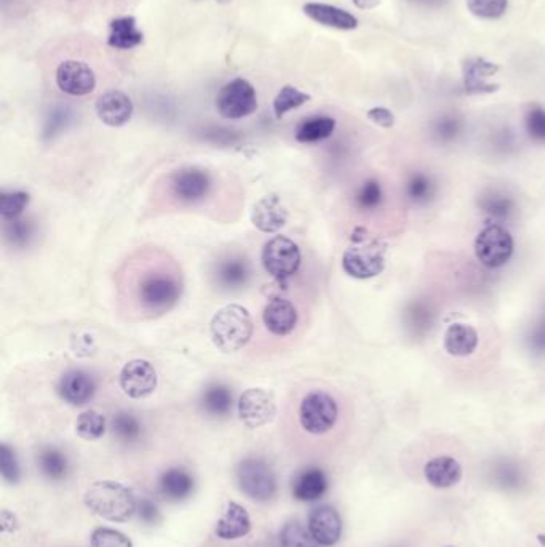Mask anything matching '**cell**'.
Listing matches in <instances>:
<instances>
[{
	"instance_id": "51",
	"label": "cell",
	"mask_w": 545,
	"mask_h": 547,
	"mask_svg": "<svg viewBox=\"0 0 545 547\" xmlns=\"http://www.w3.org/2000/svg\"><path fill=\"white\" fill-rule=\"evenodd\" d=\"M446 547H454V546H446Z\"/></svg>"
},
{
	"instance_id": "1",
	"label": "cell",
	"mask_w": 545,
	"mask_h": 547,
	"mask_svg": "<svg viewBox=\"0 0 545 547\" xmlns=\"http://www.w3.org/2000/svg\"><path fill=\"white\" fill-rule=\"evenodd\" d=\"M83 503L91 514L114 523L128 522L138 508L134 491L114 480L95 482L85 491Z\"/></svg>"
},
{
	"instance_id": "26",
	"label": "cell",
	"mask_w": 545,
	"mask_h": 547,
	"mask_svg": "<svg viewBox=\"0 0 545 547\" xmlns=\"http://www.w3.org/2000/svg\"><path fill=\"white\" fill-rule=\"evenodd\" d=\"M478 346V333L474 327L465 324H453L444 333V349L454 357L474 354Z\"/></svg>"
},
{
	"instance_id": "30",
	"label": "cell",
	"mask_w": 545,
	"mask_h": 547,
	"mask_svg": "<svg viewBox=\"0 0 545 547\" xmlns=\"http://www.w3.org/2000/svg\"><path fill=\"white\" fill-rule=\"evenodd\" d=\"M335 128H337V121L331 117L326 115L312 117L299 125L296 130V140L299 143H317V141L326 140L333 134Z\"/></svg>"
},
{
	"instance_id": "31",
	"label": "cell",
	"mask_w": 545,
	"mask_h": 547,
	"mask_svg": "<svg viewBox=\"0 0 545 547\" xmlns=\"http://www.w3.org/2000/svg\"><path fill=\"white\" fill-rule=\"evenodd\" d=\"M106 418L102 414L98 413L95 410H87L83 413L79 414L77 418L76 433L80 439L98 440L102 439V435L106 434Z\"/></svg>"
},
{
	"instance_id": "29",
	"label": "cell",
	"mask_w": 545,
	"mask_h": 547,
	"mask_svg": "<svg viewBox=\"0 0 545 547\" xmlns=\"http://www.w3.org/2000/svg\"><path fill=\"white\" fill-rule=\"evenodd\" d=\"M200 405L205 413L215 416V418H221V416L230 413V410H232V392L224 384H213L205 389Z\"/></svg>"
},
{
	"instance_id": "47",
	"label": "cell",
	"mask_w": 545,
	"mask_h": 547,
	"mask_svg": "<svg viewBox=\"0 0 545 547\" xmlns=\"http://www.w3.org/2000/svg\"><path fill=\"white\" fill-rule=\"evenodd\" d=\"M438 130H440V134H448L450 136H453V134H456L457 122L454 119H443V121L440 122Z\"/></svg>"
},
{
	"instance_id": "32",
	"label": "cell",
	"mask_w": 545,
	"mask_h": 547,
	"mask_svg": "<svg viewBox=\"0 0 545 547\" xmlns=\"http://www.w3.org/2000/svg\"><path fill=\"white\" fill-rule=\"evenodd\" d=\"M111 431L123 444H134L141 437V423L134 414L119 412L111 421Z\"/></svg>"
},
{
	"instance_id": "21",
	"label": "cell",
	"mask_w": 545,
	"mask_h": 547,
	"mask_svg": "<svg viewBox=\"0 0 545 547\" xmlns=\"http://www.w3.org/2000/svg\"><path fill=\"white\" fill-rule=\"evenodd\" d=\"M211 188L208 173L198 168H187L173 179V192L186 202H196L205 198Z\"/></svg>"
},
{
	"instance_id": "41",
	"label": "cell",
	"mask_w": 545,
	"mask_h": 547,
	"mask_svg": "<svg viewBox=\"0 0 545 547\" xmlns=\"http://www.w3.org/2000/svg\"><path fill=\"white\" fill-rule=\"evenodd\" d=\"M380 200H382V191L379 183L374 179L367 181L357 194V204L363 210H373L376 207H379Z\"/></svg>"
},
{
	"instance_id": "27",
	"label": "cell",
	"mask_w": 545,
	"mask_h": 547,
	"mask_svg": "<svg viewBox=\"0 0 545 547\" xmlns=\"http://www.w3.org/2000/svg\"><path fill=\"white\" fill-rule=\"evenodd\" d=\"M250 266L241 258H228L218 263L215 271L216 284L224 290H237L248 284L250 280Z\"/></svg>"
},
{
	"instance_id": "2",
	"label": "cell",
	"mask_w": 545,
	"mask_h": 547,
	"mask_svg": "<svg viewBox=\"0 0 545 547\" xmlns=\"http://www.w3.org/2000/svg\"><path fill=\"white\" fill-rule=\"evenodd\" d=\"M209 330L218 349L235 352L245 348L253 335V318L245 307L229 305L216 312Z\"/></svg>"
},
{
	"instance_id": "49",
	"label": "cell",
	"mask_w": 545,
	"mask_h": 547,
	"mask_svg": "<svg viewBox=\"0 0 545 547\" xmlns=\"http://www.w3.org/2000/svg\"><path fill=\"white\" fill-rule=\"evenodd\" d=\"M416 2H421V4H427V5H438V4H442L443 0H416Z\"/></svg>"
},
{
	"instance_id": "42",
	"label": "cell",
	"mask_w": 545,
	"mask_h": 547,
	"mask_svg": "<svg viewBox=\"0 0 545 547\" xmlns=\"http://www.w3.org/2000/svg\"><path fill=\"white\" fill-rule=\"evenodd\" d=\"M527 132L534 141L545 143V109L533 106L527 113Z\"/></svg>"
},
{
	"instance_id": "48",
	"label": "cell",
	"mask_w": 545,
	"mask_h": 547,
	"mask_svg": "<svg viewBox=\"0 0 545 547\" xmlns=\"http://www.w3.org/2000/svg\"><path fill=\"white\" fill-rule=\"evenodd\" d=\"M354 4L358 8H362V10H369V8H374V6L378 5L379 0H354Z\"/></svg>"
},
{
	"instance_id": "8",
	"label": "cell",
	"mask_w": 545,
	"mask_h": 547,
	"mask_svg": "<svg viewBox=\"0 0 545 547\" xmlns=\"http://www.w3.org/2000/svg\"><path fill=\"white\" fill-rule=\"evenodd\" d=\"M514 253V239L497 224H489L476 239V256L486 268H501Z\"/></svg>"
},
{
	"instance_id": "7",
	"label": "cell",
	"mask_w": 545,
	"mask_h": 547,
	"mask_svg": "<svg viewBox=\"0 0 545 547\" xmlns=\"http://www.w3.org/2000/svg\"><path fill=\"white\" fill-rule=\"evenodd\" d=\"M262 266L273 279L288 280L301 268V250L288 237L277 236L271 239L262 249Z\"/></svg>"
},
{
	"instance_id": "12",
	"label": "cell",
	"mask_w": 545,
	"mask_h": 547,
	"mask_svg": "<svg viewBox=\"0 0 545 547\" xmlns=\"http://www.w3.org/2000/svg\"><path fill=\"white\" fill-rule=\"evenodd\" d=\"M121 388L132 399H146L157 388V373L147 360H132L121 371Z\"/></svg>"
},
{
	"instance_id": "10",
	"label": "cell",
	"mask_w": 545,
	"mask_h": 547,
	"mask_svg": "<svg viewBox=\"0 0 545 547\" xmlns=\"http://www.w3.org/2000/svg\"><path fill=\"white\" fill-rule=\"evenodd\" d=\"M277 414V405L272 395L264 389H248L239 401V416L250 429L269 424Z\"/></svg>"
},
{
	"instance_id": "44",
	"label": "cell",
	"mask_w": 545,
	"mask_h": 547,
	"mask_svg": "<svg viewBox=\"0 0 545 547\" xmlns=\"http://www.w3.org/2000/svg\"><path fill=\"white\" fill-rule=\"evenodd\" d=\"M432 194V183L431 179L424 177V175H414L410 183H408V196L421 202V200H427L431 198Z\"/></svg>"
},
{
	"instance_id": "14",
	"label": "cell",
	"mask_w": 545,
	"mask_h": 547,
	"mask_svg": "<svg viewBox=\"0 0 545 547\" xmlns=\"http://www.w3.org/2000/svg\"><path fill=\"white\" fill-rule=\"evenodd\" d=\"M134 109L132 98L119 90L106 91L96 102V114L109 127H122L128 123L134 115Z\"/></svg>"
},
{
	"instance_id": "43",
	"label": "cell",
	"mask_w": 545,
	"mask_h": 547,
	"mask_svg": "<svg viewBox=\"0 0 545 547\" xmlns=\"http://www.w3.org/2000/svg\"><path fill=\"white\" fill-rule=\"evenodd\" d=\"M482 207L483 210L489 213V215H493V217L508 218V213L514 209V204H512V200L508 198L493 194V196H489V198L483 200Z\"/></svg>"
},
{
	"instance_id": "37",
	"label": "cell",
	"mask_w": 545,
	"mask_h": 547,
	"mask_svg": "<svg viewBox=\"0 0 545 547\" xmlns=\"http://www.w3.org/2000/svg\"><path fill=\"white\" fill-rule=\"evenodd\" d=\"M91 547H134V542L123 535L122 531L108 527H100L91 533L90 538Z\"/></svg>"
},
{
	"instance_id": "36",
	"label": "cell",
	"mask_w": 545,
	"mask_h": 547,
	"mask_svg": "<svg viewBox=\"0 0 545 547\" xmlns=\"http://www.w3.org/2000/svg\"><path fill=\"white\" fill-rule=\"evenodd\" d=\"M70 122H72V111L69 108L58 106V108L51 109L50 114L47 115V121H45V140H53L55 136L69 127Z\"/></svg>"
},
{
	"instance_id": "40",
	"label": "cell",
	"mask_w": 545,
	"mask_h": 547,
	"mask_svg": "<svg viewBox=\"0 0 545 547\" xmlns=\"http://www.w3.org/2000/svg\"><path fill=\"white\" fill-rule=\"evenodd\" d=\"M32 224L27 220H6L5 237L15 247H25L32 237Z\"/></svg>"
},
{
	"instance_id": "17",
	"label": "cell",
	"mask_w": 545,
	"mask_h": 547,
	"mask_svg": "<svg viewBox=\"0 0 545 547\" xmlns=\"http://www.w3.org/2000/svg\"><path fill=\"white\" fill-rule=\"evenodd\" d=\"M251 531V519L247 509L239 503H228L224 516L216 523L215 535L224 542L245 538Z\"/></svg>"
},
{
	"instance_id": "46",
	"label": "cell",
	"mask_w": 545,
	"mask_h": 547,
	"mask_svg": "<svg viewBox=\"0 0 545 547\" xmlns=\"http://www.w3.org/2000/svg\"><path fill=\"white\" fill-rule=\"evenodd\" d=\"M368 117L369 121H373L376 125L379 127L390 128L395 122L392 111H389L387 108H373L371 111H368Z\"/></svg>"
},
{
	"instance_id": "39",
	"label": "cell",
	"mask_w": 545,
	"mask_h": 547,
	"mask_svg": "<svg viewBox=\"0 0 545 547\" xmlns=\"http://www.w3.org/2000/svg\"><path fill=\"white\" fill-rule=\"evenodd\" d=\"M0 472H2V477L6 484L16 485L21 480L18 459L6 444H2L0 446Z\"/></svg>"
},
{
	"instance_id": "6",
	"label": "cell",
	"mask_w": 545,
	"mask_h": 547,
	"mask_svg": "<svg viewBox=\"0 0 545 547\" xmlns=\"http://www.w3.org/2000/svg\"><path fill=\"white\" fill-rule=\"evenodd\" d=\"M337 401L326 392H311L305 395L299 407V423L305 431L314 435L328 433L337 424Z\"/></svg>"
},
{
	"instance_id": "22",
	"label": "cell",
	"mask_w": 545,
	"mask_h": 547,
	"mask_svg": "<svg viewBox=\"0 0 545 547\" xmlns=\"http://www.w3.org/2000/svg\"><path fill=\"white\" fill-rule=\"evenodd\" d=\"M326 490H328V478L325 476V472L317 467L305 469L293 480V498L303 503L317 501L324 497Z\"/></svg>"
},
{
	"instance_id": "4",
	"label": "cell",
	"mask_w": 545,
	"mask_h": 547,
	"mask_svg": "<svg viewBox=\"0 0 545 547\" xmlns=\"http://www.w3.org/2000/svg\"><path fill=\"white\" fill-rule=\"evenodd\" d=\"M354 243L346 250L343 268L354 279H371L380 274L386 264L384 245L365 236L352 237Z\"/></svg>"
},
{
	"instance_id": "3",
	"label": "cell",
	"mask_w": 545,
	"mask_h": 547,
	"mask_svg": "<svg viewBox=\"0 0 545 547\" xmlns=\"http://www.w3.org/2000/svg\"><path fill=\"white\" fill-rule=\"evenodd\" d=\"M235 482L245 497L258 503H267L277 495V476L264 459L240 461L235 469Z\"/></svg>"
},
{
	"instance_id": "20",
	"label": "cell",
	"mask_w": 545,
	"mask_h": 547,
	"mask_svg": "<svg viewBox=\"0 0 545 547\" xmlns=\"http://www.w3.org/2000/svg\"><path fill=\"white\" fill-rule=\"evenodd\" d=\"M424 477L433 488L444 490L459 484L463 478V467L453 456H437L425 465Z\"/></svg>"
},
{
	"instance_id": "11",
	"label": "cell",
	"mask_w": 545,
	"mask_h": 547,
	"mask_svg": "<svg viewBox=\"0 0 545 547\" xmlns=\"http://www.w3.org/2000/svg\"><path fill=\"white\" fill-rule=\"evenodd\" d=\"M57 85L66 95H90L96 87L95 72L83 61L66 59L57 68Z\"/></svg>"
},
{
	"instance_id": "38",
	"label": "cell",
	"mask_w": 545,
	"mask_h": 547,
	"mask_svg": "<svg viewBox=\"0 0 545 547\" xmlns=\"http://www.w3.org/2000/svg\"><path fill=\"white\" fill-rule=\"evenodd\" d=\"M508 0H467L470 12L483 19H497L508 10Z\"/></svg>"
},
{
	"instance_id": "5",
	"label": "cell",
	"mask_w": 545,
	"mask_h": 547,
	"mask_svg": "<svg viewBox=\"0 0 545 547\" xmlns=\"http://www.w3.org/2000/svg\"><path fill=\"white\" fill-rule=\"evenodd\" d=\"M216 109L224 119L239 121L253 114L258 109V95L247 79H234L222 85L216 96Z\"/></svg>"
},
{
	"instance_id": "34",
	"label": "cell",
	"mask_w": 545,
	"mask_h": 547,
	"mask_svg": "<svg viewBox=\"0 0 545 547\" xmlns=\"http://www.w3.org/2000/svg\"><path fill=\"white\" fill-rule=\"evenodd\" d=\"M312 538L309 530H305L301 523L290 522L280 531V547H318Z\"/></svg>"
},
{
	"instance_id": "35",
	"label": "cell",
	"mask_w": 545,
	"mask_h": 547,
	"mask_svg": "<svg viewBox=\"0 0 545 547\" xmlns=\"http://www.w3.org/2000/svg\"><path fill=\"white\" fill-rule=\"evenodd\" d=\"M29 204V194L23 191L2 192L0 196V213L4 220L18 218Z\"/></svg>"
},
{
	"instance_id": "19",
	"label": "cell",
	"mask_w": 545,
	"mask_h": 547,
	"mask_svg": "<svg viewBox=\"0 0 545 547\" xmlns=\"http://www.w3.org/2000/svg\"><path fill=\"white\" fill-rule=\"evenodd\" d=\"M305 15L314 19L318 25L339 29V31H352L358 26V19L352 13L346 12L339 6L309 2L303 6Z\"/></svg>"
},
{
	"instance_id": "50",
	"label": "cell",
	"mask_w": 545,
	"mask_h": 547,
	"mask_svg": "<svg viewBox=\"0 0 545 547\" xmlns=\"http://www.w3.org/2000/svg\"><path fill=\"white\" fill-rule=\"evenodd\" d=\"M538 542H540V547H545V533L538 535Z\"/></svg>"
},
{
	"instance_id": "13",
	"label": "cell",
	"mask_w": 545,
	"mask_h": 547,
	"mask_svg": "<svg viewBox=\"0 0 545 547\" xmlns=\"http://www.w3.org/2000/svg\"><path fill=\"white\" fill-rule=\"evenodd\" d=\"M307 530L320 546H335L343 535V520L335 508L320 506L312 510Z\"/></svg>"
},
{
	"instance_id": "24",
	"label": "cell",
	"mask_w": 545,
	"mask_h": 547,
	"mask_svg": "<svg viewBox=\"0 0 545 547\" xmlns=\"http://www.w3.org/2000/svg\"><path fill=\"white\" fill-rule=\"evenodd\" d=\"M159 491L160 495L168 501L179 503L192 495L194 478L189 472L184 471L181 467H172L160 476Z\"/></svg>"
},
{
	"instance_id": "15",
	"label": "cell",
	"mask_w": 545,
	"mask_h": 547,
	"mask_svg": "<svg viewBox=\"0 0 545 547\" xmlns=\"http://www.w3.org/2000/svg\"><path fill=\"white\" fill-rule=\"evenodd\" d=\"M96 384L91 376L74 370L59 380L58 394L66 403L74 407L87 405L95 397Z\"/></svg>"
},
{
	"instance_id": "23",
	"label": "cell",
	"mask_w": 545,
	"mask_h": 547,
	"mask_svg": "<svg viewBox=\"0 0 545 547\" xmlns=\"http://www.w3.org/2000/svg\"><path fill=\"white\" fill-rule=\"evenodd\" d=\"M144 34L134 16H121L109 25L108 44L115 50H132L143 44Z\"/></svg>"
},
{
	"instance_id": "16",
	"label": "cell",
	"mask_w": 545,
	"mask_h": 547,
	"mask_svg": "<svg viewBox=\"0 0 545 547\" xmlns=\"http://www.w3.org/2000/svg\"><path fill=\"white\" fill-rule=\"evenodd\" d=\"M262 320L267 330L275 337L290 335L298 324V312L296 307L283 298H273L267 303L262 312Z\"/></svg>"
},
{
	"instance_id": "25",
	"label": "cell",
	"mask_w": 545,
	"mask_h": 547,
	"mask_svg": "<svg viewBox=\"0 0 545 547\" xmlns=\"http://www.w3.org/2000/svg\"><path fill=\"white\" fill-rule=\"evenodd\" d=\"M499 70V66L495 63H489L483 58H474L464 64V83H465V90L469 93H486V91H493L496 87L489 85L486 79L495 76L496 72Z\"/></svg>"
},
{
	"instance_id": "28",
	"label": "cell",
	"mask_w": 545,
	"mask_h": 547,
	"mask_svg": "<svg viewBox=\"0 0 545 547\" xmlns=\"http://www.w3.org/2000/svg\"><path fill=\"white\" fill-rule=\"evenodd\" d=\"M37 466L42 476L58 482L69 474V461L61 450L55 446H45L37 455Z\"/></svg>"
},
{
	"instance_id": "33",
	"label": "cell",
	"mask_w": 545,
	"mask_h": 547,
	"mask_svg": "<svg viewBox=\"0 0 545 547\" xmlns=\"http://www.w3.org/2000/svg\"><path fill=\"white\" fill-rule=\"evenodd\" d=\"M309 100H311V95H307V93L293 87V85H285L273 100V113L280 119L286 113H290L293 109H298L299 106H303Z\"/></svg>"
},
{
	"instance_id": "18",
	"label": "cell",
	"mask_w": 545,
	"mask_h": 547,
	"mask_svg": "<svg viewBox=\"0 0 545 547\" xmlns=\"http://www.w3.org/2000/svg\"><path fill=\"white\" fill-rule=\"evenodd\" d=\"M288 220V211L280 202L277 196H267L261 198L258 204L254 205L251 213V221L254 226L266 234H272L282 230Z\"/></svg>"
},
{
	"instance_id": "45",
	"label": "cell",
	"mask_w": 545,
	"mask_h": 547,
	"mask_svg": "<svg viewBox=\"0 0 545 547\" xmlns=\"http://www.w3.org/2000/svg\"><path fill=\"white\" fill-rule=\"evenodd\" d=\"M136 514L140 517L141 522L147 523V525H155V523L160 522L159 508L149 498H143L141 499L140 503H138V508H136Z\"/></svg>"
},
{
	"instance_id": "9",
	"label": "cell",
	"mask_w": 545,
	"mask_h": 547,
	"mask_svg": "<svg viewBox=\"0 0 545 547\" xmlns=\"http://www.w3.org/2000/svg\"><path fill=\"white\" fill-rule=\"evenodd\" d=\"M181 286L178 280L168 274H153L141 280V305L149 312H166L178 303Z\"/></svg>"
}]
</instances>
